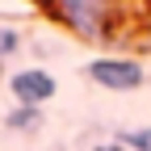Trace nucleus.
<instances>
[{"instance_id": "obj_3", "label": "nucleus", "mask_w": 151, "mask_h": 151, "mask_svg": "<svg viewBox=\"0 0 151 151\" xmlns=\"http://www.w3.org/2000/svg\"><path fill=\"white\" fill-rule=\"evenodd\" d=\"M9 92L17 97V105H29V109H42L55 92H59V84H55V76L42 71V67H25L9 76Z\"/></svg>"}, {"instance_id": "obj_4", "label": "nucleus", "mask_w": 151, "mask_h": 151, "mask_svg": "<svg viewBox=\"0 0 151 151\" xmlns=\"http://www.w3.org/2000/svg\"><path fill=\"white\" fill-rule=\"evenodd\" d=\"M4 126H9V130H17V134H29V130H38V126H42V109L17 105L9 118H4Z\"/></svg>"}, {"instance_id": "obj_2", "label": "nucleus", "mask_w": 151, "mask_h": 151, "mask_svg": "<svg viewBox=\"0 0 151 151\" xmlns=\"http://www.w3.org/2000/svg\"><path fill=\"white\" fill-rule=\"evenodd\" d=\"M88 80L92 84H101L109 92H134L143 80H147V71L139 59H126V55H101V59H92L88 67Z\"/></svg>"}, {"instance_id": "obj_1", "label": "nucleus", "mask_w": 151, "mask_h": 151, "mask_svg": "<svg viewBox=\"0 0 151 151\" xmlns=\"http://www.w3.org/2000/svg\"><path fill=\"white\" fill-rule=\"evenodd\" d=\"M46 9H50L55 21L67 25L71 34L88 38V42H101V38L118 34L126 0H46Z\"/></svg>"}, {"instance_id": "obj_7", "label": "nucleus", "mask_w": 151, "mask_h": 151, "mask_svg": "<svg viewBox=\"0 0 151 151\" xmlns=\"http://www.w3.org/2000/svg\"><path fill=\"white\" fill-rule=\"evenodd\" d=\"M92 151H126V147H122V143H97Z\"/></svg>"}, {"instance_id": "obj_6", "label": "nucleus", "mask_w": 151, "mask_h": 151, "mask_svg": "<svg viewBox=\"0 0 151 151\" xmlns=\"http://www.w3.org/2000/svg\"><path fill=\"white\" fill-rule=\"evenodd\" d=\"M17 46H21V34H17V29H9V25H0V63H4V59H13V55H17Z\"/></svg>"}, {"instance_id": "obj_5", "label": "nucleus", "mask_w": 151, "mask_h": 151, "mask_svg": "<svg viewBox=\"0 0 151 151\" xmlns=\"http://www.w3.org/2000/svg\"><path fill=\"white\" fill-rule=\"evenodd\" d=\"M118 143L126 151H151V126H139V130H122Z\"/></svg>"}]
</instances>
